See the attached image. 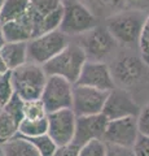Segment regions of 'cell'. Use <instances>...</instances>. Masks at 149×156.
Segmentation results:
<instances>
[{"label": "cell", "instance_id": "cell-3", "mask_svg": "<svg viewBox=\"0 0 149 156\" xmlns=\"http://www.w3.org/2000/svg\"><path fill=\"white\" fill-rule=\"evenodd\" d=\"M144 20L143 12L123 9L107 18V29L118 44L132 48L139 44Z\"/></svg>", "mask_w": 149, "mask_h": 156}, {"label": "cell", "instance_id": "cell-33", "mask_svg": "<svg viewBox=\"0 0 149 156\" xmlns=\"http://www.w3.org/2000/svg\"><path fill=\"white\" fill-rule=\"evenodd\" d=\"M78 150H79L78 146L71 143L66 146V147L61 148V156H78Z\"/></svg>", "mask_w": 149, "mask_h": 156}, {"label": "cell", "instance_id": "cell-38", "mask_svg": "<svg viewBox=\"0 0 149 156\" xmlns=\"http://www.w3.org/2000/svg\"><path fill=\"white\" fill-rule=\"evenodd\" d=\"M55 156H61V148H59V151L55 154Z\"/></svg>", "mask_w": 149, "mask_h": 156}, {"label": "cell", "instance_id": "cell-34", "mask_svg": "<svg viewBox=\"0 0 149 156\" xmlns=\"http://www.w3.org/2000/svg\"><path fill=\"white\" fill-rule=\"evenodd\" d=\"M9 69H8V66H7V64H5V61H4V58H3V56L0 55V74H3V73H5V72H8Z\"/></svg>", "mask_w": 149, "mask_h": 156}, {"label": "cell", "instance_id": "cell-4", "mask_svg": "<svg viewBox=\"0 0 149 156\" xmlns=\"http://www.w3.org/2000/svg\"><path fill=\"white\" fill-rule=\"evenodd\" d=\"M47 74L43 66L27 61L12 70L14 92L23 100L39 99L44 89Z\"/></svg>", "mask_w": 149, "mask_h": 156}, {"label": "cell", "instance_id": "cell-35", "mask_svg": "<svg viewBox=\"0 0 149 156\" xmlns=\"http://www.w3.org/2000/svg\"><path fill=\"white\" fill-rule=\"evenodd\" d=\"M5 38H4V34H3V30H2V26H0V50H2V47L5 44Z\"/></svg>", "mask_w": 149, "mask_h": 156}, {"label": "cell", "instance_id": "cell-16", "mask_svg": "<svg viewBox=\"0 0 149 156\" xmlns=\"http://www.w3.org/2000/svg\"><path fill=\"white\" fill-rule=\"evenodd\" d=\"M0 55L9 70L27 62V42H7L0 50Z\"/></svg>", "mask_w": 149, "mask_h": 156}, {"label": "cell", "instance_id": "cell-24", "mask_svg": "<svg viewBox=\"0 0 149 156\" xmlns=\"http://www.w3.org/2000/svg\"><path fill=\"white\" fill-rule=\"evenodd\" d=\"M48 113L43 101L39 99L23 100V119H43Z\"/></svg>", "mask_w": 149, "mask_h": 156}, {"label": "cell", "instance_id": "cell-23", "mask_svg": "<svg viewBox=\"0 0 149 156\" xmlns=\"http://www.w3.org/2000/svg\"><path fill=\"white\" fill-rule=\"evenodd\" d=\"M32 143V146L36 148L40 156H55V154L59 151V146L55 143V140L48 134H43L35 138H26Z\"/></svg>", "mask_w": 149, "mask_h": 156}, {"label": "cell", "instance_id": "cell-12", "mask_svg": "<svg viewBox=\"0 0 149 156\" xmlns=\"http://www.w3.org/2000/svg\"><path fill=\"white\" fill-rule=\"evenodd\" d=\"M139 136L136 117L128 116L108 120L103 140L107 144L132 147Z\"/></svg>", "mask_w": 149, "mask_h": 156}, {"label": "cell", "instance_id": "cell-22", "mask_svg": "<svg viewBox=\"0 0 149 156\" xmlns=\"http://www.w3.org/2000/svg\"><path fill=\"white\" fill-rule=\"evenodd\" d=\"M20 121L2 108L0 111V144L8 142L18 134Z\"/></svg>", "mask_w": 149, "mask_h": 156}, {"label": "cell", "instance_id": "cell-27", "mask_svg": "<svg viewBox=\"0 0 149 156\" xmlns=\"http://www.w3.org/2000/svg\"><path fill=\"white\" fill-rule=\"evenodd\" d=\"M14 94L13 82H12V70H8L0 74V104L2 107L11 99Z\"/></svg>", "mask_w": 149, "mask_h": 156}, {"label": "cell", "instance_id": "cell-25", "mask_svg": "<svg viewBox=\"0 0 149 156\" xmlns=\"http://www.w3.org/2000/svg\"><path fill=\"white\" fill-rule=\"evenodd\" d=\"M78 156H107V143L103 139H92L80 146Z\"/></svg>", "mask_w": 149, "mask_h": 156}, {"label": "cell", "instance_id": "cell-13", "mask_svg": "<svg viewBox=\"0 0 149 156\" xmlns=\"http://www.w3.org/2000/svg\"><path fill=\"white\" fill-rule=\"evenodd\" d=\"M139 111H140V107L134 100L131 94L126 89L115 86L113 90L108 92L101 113L108 120H114L128 116L136 117Z\"/></svg>", "mask_w": 149, "mask_h": 156}, {"label": "cell", "instance_id": "cell-10", "mask_svg": "<svg viewBox=\"0 0 149 156\" xmlns=\"http://www.w3.org/2000/svg\"><path fill=\"white\" fill-rule=\"evenodd\" d=\"M48 131L47 134L55 140L60 148L73 143L75 133L76 116L71 108L59 109L47 115Z\"/></svg>", "mask_w": 149, "mask_h": 156}, {"label": "cell", "instance_id": "cell-29", "mask_svg": "<svg viewBox=\"0 0 149 156\" xmlns=\"http://www.w3.org/2000/svg\"><path fill=\"white\" fill-rule=\"evenodd\" d=\"M136 124L139 134L144 136H149V101L144 104L136 116Z\"/></svg>", "mask_w": 149, "mask_h": 156}, {"label": "cell", "instance_id": "cell-2", "mask_svg": "<svg viewBox=\"0 0 149 156\" xmlns=\"http://www.w3.org/2000/svg\"><path fill=\"white\" fill-rule=\"evenodd\" d=\"M87 61V56L78 42H69L60 53L43 64L47 76H60L64 77L71 83H75L82 72V68Z\"/></svg>", "mask_w": 149, "mask_h": 156}, {"label": "cell", "instance_id": "cell-6", "mask_svg": "<svg viewBox=\"0 0 149 156\" xmlns=\"http://www.w3.org/2000/svg\"><path fill=\"white\" fill-rule=\"evenodd\" d=\"M109 66L115 86L126 90L140 83L148 70L140 55L136 56L132 53H121Z\"/></svg>", "mask_w": 149, "mask_h": 156}, {"label": "cell", "instance_id": "cell-8", "mask_svg": "<svg viewBox=\"0 0 149 156\" xmlns=\"http://www.w3.org/2000/svg\"><path fill=\"white\" fill-rule=\"evenodd\" d=\"M78 43L86 52V56L93 61H103L115 51L118 43L109 33L107 26L96 25L91 30L79 35Z\"/></svg>", "mask_w": 149, "mask_h": 156}, {"label": "cell", "instance_id": "cell-19", "mask_svg": "<svg viewBox=\"0 0 149 156\" xmlns=\"http://www.w3.org/2000/svg\"><path fill=\"white\" fill-rule=\"evenodd\" d=\"M82 2L90 8L96 18L103 16L107 20L108 17L126 9L124 0H82Z\"/></svg>", "mask_w": 149, "mask_h": 156}, {"label": "cell", "instance_id": "cell-1", "mask_svg": "<svg viewBox=\"0 0 149 156\" xmlns=\"http://www.w3.org/2000/svg\"><path fill=\"white\" fill-rule=\"evenodd\" d=\"M21 18L32 38L57 30L62 18V0H29L27 12Z\"/></svg>", "mask_w": 149, "mask_h": 156}, {"label": "cell", "instance_id": "cell-32", "mask_svg": "<svg viewBox=\"0 0 149 156\" xmlns=\"http://www.w3.org/2000/svg\"><path fill=\"white\" fill-rule=\"evenodd\" d=\"M124 7L131 11L144 12L149 9V0H124Z\"/></svg>", "mask_w": 149, "mask_h": 156}, {"label": "cell", "instance_id": "cell-9", "mask_svg": "<svg viewBox=\"0 0 149 156\" xmlns=\"http://www.w3.org/2000/svg\"><path fill=\"white\" fill-rule=\"evenodd\" d=\"M73 83L60 76H47L40 100L47 113L59 109L71 108L73 104Z\"/></svg>", "mask_w": 149, "mask_h": 156}, {"label": "cell", "instance_id": "cell-31", "mask_svg": "<svg viewBox=\"0 0 149 156\" xmlns=\"http://www.w3.org/2000/svg\"><path fill=\"white\" fill-rule=\"evenodd\" d=\"M107 156H135L132 147L107 144Z\"/></svg>", "mask_w": 149, "mask_h": 156}, {"label": "cell", "instance_id": "cell-36", "mask_svg": "<svg viewBox=\"0 0 149 156\" xmlns=\"http://www.w3.org/2000/svg\"><path fill=\"white\" fill-rule=\"evenodd\" d=\"M3 3H4V0H0V14H2V8H3Z\"/></svg>", "mask_w": 149, "mask_h": 156}, {"label": "cell", "instance_id": "cell-26", "mask_svg": "<svg viewBox=\"0 0 149 156\" xmlns=\"http://www.w3.org/2000/svg\"><path fill=\"white\" fill-rule=\"evenodd\" d=\"M139 51H140V57L147 65L149 70V14L144 20L143 30L140 34V39H139Z\"/></svg>", "mask_w": 149, "mask_h": 156}, {"label": "cell", "instance_id": "cell-14", "mask_svg": "<svg viewBox=\"0 0 149 156\" xmlns=\"http://www.w3.org/2000/svg\"><path fill=\"white\" fill-rule=\"evenodd\" d=\"M74 85L88 86L101 91H110L115 87L110 66L105 61H86Z\"/></svg>", "mask_w": 149, "mask_h": 156}, {"label": "cell", "instance_id": "cell-28", "mask_svg": "<svg viewBox=\"0 0 149 156\" xmlns=\"http://www.w3.org/2000/svg\"><path fill=\"white\" fill-rule=\"evenodd\" d=\"M3 109L7 111L8 113H11L14 119H17L21 122L23 119V99H21V98L14 92L13 96L3 105Z\"/></svg>", "mask_w": 149, "mask_h": 156}, {"label": "cell", "instance_id": "cell-15", "mask_svg": "<svg viewBox=\"0 0 149 156\" xmlns=\"http://www.w3.org/2000/svg\"><path fill=\"white\" fill-rule=\"evenodd\" d=\"M107 124L108 119L103 113L78 116L75 122L73 144L80 147L92 139H103Z\"/></svg>", "mask_w": 149, "mask_h": 156}, {"label": "cell", "instance_id": "cell-39", "mask_svg": "<svg viewBox=\"0 0 149 156\" xmlns=\"http://www.w3.org/2000/svg\"><path fill=\"white\" fill-rule=\"evenodd\" d=\"M2 108H3V107H2V104H0V111H2Z\"/></svg>", "mask_w": 149, "mask_h": 156}, {"label": "cell", "instance_id": "cell-17", "mask_svg": "<svg viewBox=\"0 0 149 156\" xmlns=\"http://www.w3.org/2000/svg\"><path fill=\"white\" fill-rule=\"evenodd\" d=\"M0 26H2L5 42H29L32 38L30 29L22 18L0 23Z\"/></svg>", "mask_w": 149, "mask_h": 156}, {"label": "cell", "instance_id": "cell-7", "mask_svg": "<svg viewBox=\"0 0 149 156\" xmlns=\"http://www.w3.org/2000/svg\"><path fill=\"white\" fill-rule=\"evenodd\" d=\"M68 43L69 37L60 29L31 38L27 42V60L43 65L60 53L68 46Z\"/></svg>", "mask_w": 149, "mask_h": 156}, {"label": "cell", "instance_id": "cell-21", "mask_svg": "<svg viewBox=\"0 0 149 156\" xmlns=\"http://www.w3.org/2000/svg\"><path fill=\"white\" fill-rule=\"evenodd\" d=\"M27 8L29 0H4L0 14V23L21 18L27 12Z\"/></svg>", "mask_w": 149, "mask_h": 156}, {"label": "cell", "instance_id": "cell-18", "mask_svg": "<svg viewBox=\"0 0 149 156\" xmlns=\"http://www.w3.org/2000/svg\"><path fill=\"white\" fill-rule=\"evenodd\" d=\"M4 156H40L29 139L22 135H16L2 144Z\"/></svg>", "mask_w": 149, "mask_h": 156}, {"label": "cell", "instance_id": "cell-30", "mask_svg": "<svg viewBox=\"0 0 149 156\" xmlns=\"http://www.w3.org/2000/svg\"><path fill=\"white\" fill-rule=\"evenodd\" d=\"M135 156H149V136L139 134L135 144L132 146Z\"/></svg>", "mask_w": 149, "mask_h": 156}, {"label": "cell", "instance_id": "cell-5", "mask_svg": "<svg viewBox=\"0 0 149 156\" xmlns=\"http://www.w3.org/2000/svg\"><path fill=\"white\" fill-rule=\"evenodd\" d=\"M97 25V18L82 0H62L60 30L68 37H79Z\"/></svg>", "mask_w": 149, "mask_h": 156}, {"label": "cell", "instance_id": "cell-37", "mask_svg": "<svg viewBox=\"0 0 149 156\" xmlns=\"http://www.w3.org/2000/svg\"><path fill=\"white\" fill-rule=\"evenodd\" d=\"M0 156H4V151H3V147H2V144H0Z\"/></svg>", "mask_w": 149, "mask_h": 156}, {"label": "cell", "instance_id": "cell-11", "mask_svg": "<svg viewBox=\"0 0 149 156\" xmlns=\"http://www.w3.org/2000/svg\"><path fill=\"white\" fill-rule=\"evenodd\" d=\"M108 91H101L88 86H73V104L71 109L75 116H88L101 113Z\"/></svg>", "mask_w": 149, "mask_h": 156}, {"label": "cell", "instance_id": "cell-20", "mask_svg": "<svg viewBox=\"0 0 149 156\" xmlns=\"http://www.w3.org/2000/svg\"><path fill=\"white\" fill-rule=\"evenodd\" d=\"M48 131V120L47 116L43 119H22L18 126V135L25 138H35Z\"/></svg>", "mask_w": 149, "mask_h": 156}]
</instances>
